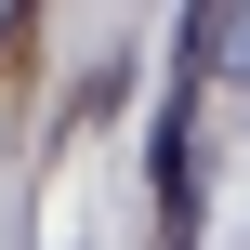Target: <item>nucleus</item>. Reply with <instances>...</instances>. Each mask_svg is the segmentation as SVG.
<instances>
[]
</instances>
